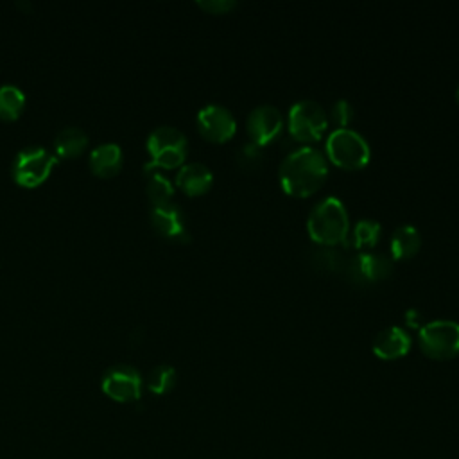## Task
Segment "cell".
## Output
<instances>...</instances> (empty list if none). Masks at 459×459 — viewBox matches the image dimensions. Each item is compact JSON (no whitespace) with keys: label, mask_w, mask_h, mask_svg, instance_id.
Returning <instances> with one entry per match:
<instances>
[{"label":"cell","mask_w":459,"mask_h":459,"mask_svg":"<svg viewBox=\"0 0 459 459\" xmlns=\"http://www.w3.org/2000/svg\"><path fill=\"white\" fill-rule=\"evenodd\" d=\"M57 156L41 145H29L16 152L13 160V178L23 186H36L47 179Z\"/></svg>","instance_id":"7"},{"label":"cell","mask_w":459,"mask_h":459,"mask_svg":"<svg viewBox=\"0 0 459 459\" xmlns=\"http://www.w3.org/2000/svg\"><path fill=\"white\" fill-rule=\"evenodd\" d=\"M351 276L359 281L382 280L391 273V260L382 253L362 251L351 260Z\"/></svg>","instance_id":"13"},{"label":"cell","mask_w":459,"mask_h":459,"mask_svg":"<svg viewBox=\"0 0 459 459\" xmlns=\"http://www.w3.org/2000/svg\"><path fill=\"white\" fill-rule=\"evenodd\" d=\"M455 99H457V102H459V86H457V90H455Z\"/></svg>","instance_id":"25"},{"label":"cell","mask_w":459,"mask_h":459,"mask_svg":"<svg viewBox=\"0 0 459 459\" xmlns=\"http://www.w3.org/2000/svg\"><path fill=\"white\" fill-rule=\"evenodd\" d=\"M176 384V369L170 364H158L147 375V387L156 393L163 394L169 393Z\"/></svg>","instance_id":"21"},{"label":"cell","mask_w":459,"mask_h":459,"mask_svg":"<svg viewBox=\"0 0 459 459\" xmlns=\"http://www.w3.org/2000/svg\"><path fill=\"white\" fill-rule=\"evenodd\" d=\"M197 4H199L203 9H206V11H210V13H215V14L226 13V11H230V9H233V7L237 5L235 0H199Z\"/></svg>","instance_id":"24"},{"label":"cell","mask_w":459,"mask_h":459,"mask_svg":"<svg viewBox=\"0 0 459 459\" xmlns=\"http://www.w3.org/2000/svg\"><path fill=\"white\" fill-rule=\"evenodd\" d=\"M326 154L342 169H360L369 161L371 149L359 131L335 127L326 138Z\"/></svg>","instance_id":"3"},{"label":"cell","mask_w":459,"mask_h":459,"mask_svg":"<svg viewBox=\"0 0 459 459\" xmlns=\"http://www.w3.org/2000/svg\"><path fill=\"white\" fill-rule=\"evenodd\" d=\"M351 117H353V108L346 99H339L332 104L328 118L332 122H335L337 127H346V124L351 120Z\"/></svg>","instance_id":"23"},{"label":"cell","mask_w":459,"mask_h":459,"mask_svg":"<svg viewBox=\"0 0 459 459\" xmlns=\"http://www.w3.org/2000/svg\"><path fill=\"white\" fill-rule=\"evenodd\" d=\"M380 222L375 221V219H368V217H362L359 219L355 224H353V230H351V244L353 247H359V249H369L373 247L378 238H380Z\"/></svg>","instance_id":"20"},{"label":"cell","mask_w":459,"mask_h":459,"mask_svg":"<svg viewBox=\"0 0 459 459\" xmlns=\"http://www.w3.org/2000/svg\"><path fill=\"white\" fill-rule=\"evenodd\" d=\"M281 188L298 197L316 192L328 176V161L323 152L310 145H301L290 151L280 163Z\"/></svg>","instance_id":"1"},{"label":"cell","mask_w":459,"mask_h":459,"mask_svg":"<svg viewBox=\"0 0 459 459\" xmlns=\"http://www.w3.org/2000/svg\"><path fill=\"white\" fill-rule=\"evenodd\" d=\"M246 127L253 143L260 147L267 145L281 133V127H283L281 111L273 104H258L249 111Z\"/></svg>","instance_id":"10"},{"label":"cell","mask_w":459,"mask_h":459,"mask_svg":"<svg viewBox=\"0 0 459 459\" xmlns=\"http://www.w3.org/2000/svg\"><path fill=\"white\" fill-rule=\"evenodd\" d=\"M212 183H213V174L210 167H206L201 161L185 163L176 174V185L190 195L206 192L212 186Z\"/></svg>","instance_id":"14"},{"label":"cell","mask_w":459,"mask_h":459,"mask_svg":"<svg viewBox=\"0 0 459 459\" xmlns=\"http://www.w3.org/2000/svg\"><path fill=\"white\" fill-rule=\"evenodd\" d=\"M237 161L244 169H255L262 161L260 145H256L253 142H247V143L240 145L238 152H237Z\"/></svg>","instance_id":"22"},{"label":"cell","mask_w":459,"mask_h":459,"mask_svg":"<svg viewBox=\"0 0 459 459\" xmlns=\"http://www.w3.org/2000/svg\"><path fill=\"white\" fill-rule=\"evenodd\" d=\"M420 246H421V237L412 224H402L391 235L393 258H398V260L411 258L418 253Z\"/></svg>","instance_id":"17"},{"label":"cell","mask_w":459,"mask_h":459,"mask_svg":"<svg viewBox=\"0 0 459 459\" xmlns=\"http://www.w3.org/2000/svg\"><path fill=\"white\" fill-rule=\"evenodd\" d=\"M371 348L380 359H398L409 351L411 335L402 326H387L375 335Z\"/></svg>","instance_id":"12"},{"label":"cell","mask_w":459,"mask_h":459,"mask_svg":"<svg viewBox=\"0 0 459 459\" xmlns=\"http://www.w3.org/2000/svg\"><path fill=\"white\" fill-rule=\"evenodd\" d=\"M100 387L117 402H133L142 394V377L129 364H115L104 371Z\"/></svg>","instance_id":"8"},{"label":"cell","mask_w":459,"mask_h":459,"mask_svg":"<svg viewBox=\"0 0 459 459\" xmlns=\"http://www.w3.org/2000/svg\"><path fill=\"white\" fill-rule=\"evenodd\" d=\"M197 129L212 142H226L235 134L237 122L233 113L217 102H210L197 111Z\"/></svg>","instance_id":"9"},{"label":"cell","mask_w":459,"mask_h":459,"mask_svg":"<svg viewBox=\"0 0 459 459\" xmlns=\"http://www.w3.org/2000/svg\"><path fill=\"white\" fill-rule=\"evenodd\" d=\"M143 172L147 176V195L152 201V204L169 203V199L174 194L170 179L165 174H161L160 170H156V167H152L149 163L143 165Z\"/></svg>","instance_id":"18"},{"label":"cell","mask_w":459,"mask_h":459,"mask_svg":"<svg viewBox=\"0 0 459 459\" xmlns=\"http://www.w3.org/2000/svg\"><path fill=\"white\" fill-rule=\"evenodd\" d=\"M418 339L423 353L430 359H452L459 353V323L452 319L429 321L420 328Z\"/></svg>","instance_id":"5"},{"label":"cell","mask_w":459,"mask_h":459,"mask_svg":"<svg viewBox=\"0 0 459 459\" xmlns=\"http://www.w3.org/2000/svg\"><path fill=\"white\" fill-rule=\"evenodd\" d=\"M328 127L326 109L312 99H301L289 109V131L298 142H314Z\"/></svg>","instance_id":"6"},{"label":"cell","mask_w":459,"mask_h":459,"mask_svg":"<svg viewBox=\"0 0 459 459\" xmlns=\"http://www.w3.org/2000/svg\"><path fill=\"white\" fill-rule=\"evenodd\" d=\"M307 230L319 244L332 246L342 242L350 231V217L344 203L335 195L317 201L308 213Z\"/></svg>","instance_id":"2"},{"label":"cell","mask_w":459,"mask_h":459,"mask_svg":"<svg viewBox=\"0 0 459 459\" xmlns=\"http://www.w3.org/2000/svg\"><path fill=\"white\" fill-rule=\"evenodd\" d=\"M147 151L151 154L152 167L172 169L179 165L188 151V142L183 131L174 126H158L147 136Z\"/></svg>","instance_id":"4"},{"label":"cell","mask_w":459,"mask_h":459,"mask_svg":"<svg viewBox=\"0 0 459 459\" xmlns=\"http://www.w3.org/2000/svg\"><path fill=\"white\" fill-rule=\"evenodd\" d=\"M90 169L97 176H111L117 174L122 167V149L115 142H104L91 149L88 156Z\"/></svg>","instance_id":"15"},{"label":"cell","mask_w":459,"mask_h":459,"mask_svg":"<svg viewBox=\"0 0 459 459\" xmlns=\"http://www.w3.org/2000/svg\"><path fill=\"white\" fill-rule=\"evenodd\" d=\"M88 143V134L77 126L63 127L54 138V154L59 158H75L79 156Z\"/></svg>","instance_id":"16"},{"label":"cell","mask_w":459,"mask_h":459,"mask_svg":"<svg viewBox=\"0 0 459 459\" xmlns=\"http://www.w3.org/2000/svg\"><path fill=\"white\" fill-rule=\"evenodd\" d=\"M151 222L152 226L165 237L176 238V240H185L188 238L186 233V222L181 208L174 203H160L152 204L151 208Z\"/></svg>","instance_id":"11"},{"label":"cell","mask_w":459,"mask_h":459,"mask_svg":"<svg viewBox=\"0 0 459 459\" xmlns=\"http://www.w3.org/2000/svg\"><path fill=\"white\" fill-rule=\"evenodd\" d=\"M25 106V93L18 84L5 82L0 86V118L14 120Z\"/></svg>","instance_id":"19"}]
</instances>
